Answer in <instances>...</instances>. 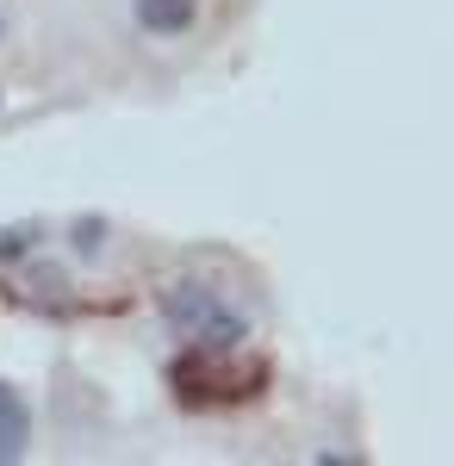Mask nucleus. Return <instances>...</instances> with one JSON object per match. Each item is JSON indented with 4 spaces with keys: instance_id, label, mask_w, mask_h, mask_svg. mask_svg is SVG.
Here are the masks:
<instances>
[{
    "instance_id": "4",
    "label": "nucleus",
    "mask_w": 454,
    "mask_h": 466,
    "mask_svg": "<svg viewBox=\"0 0 454 466\" xmlns=\"http://www.w3.org/2000/svg\"><path fill=\"white\" fill-rule=\"evenodd\" d=\"M193 6L200 0H138V25L156 37H181L193 25Z\"/></svg>"
},
{
    "instance_id": "3",
    "label": "nucleus",
    "mask_w": 454,
    "mask_h": 466,
    "mask_svg": "<svg viewBox=\"0 0 454 466\" xmlns=\"http://www.w3.org/2000/svg\"><path fill=\"white\" fill-rule=\"evenodd\" d=\"M26 448H32V410L13 386H0V461H26Z\"/></svg>"
},
{
    "instance_id": "5",
    "label": "nucleus",
    "mask_w": 454,
    "mask_h": 466,
    "mask_svg": "<svg viewBox=\"0 0 454 466\" xmlns=\"http://www.w3.org/2000/svg\"><path fill=\"white\" fill-rule=\"evenodd\" d=\"M26 249H32V230H0V261H13Z\"/></svg>"
},
{
    "instance_id": "2",
    "label": "nucleus",
    "mask_w": 454,
    "mask_h": 466,
    "mask_svg": "<svg viewBox=\"0 0 454 466\" xmlns=\"http://www.w3.org/2000/svg\"><path fill=\"white\" fill-rule=\"evenodd\" d=\"M162 323L187 349H249V318L237 305H224L212 287H200V280L162 287Z\"/></svg>"
},
{
    "instance_id": "1",
    "label": "nucleus",
    "mask_w": 454,
    "mask_h": 466,
    "mask_svg": "<svg viewBox=\"0 0 454 466\" xmlns=\"http://www.w3.org/2000/svg\"><path fill=\"white\" fill-rule=\"evenodd\" d=\"M169 386L193 410H224V404H249L268 386V360L243 355V349H187L169 367Z\"/></svg>"
}]
</instances>
